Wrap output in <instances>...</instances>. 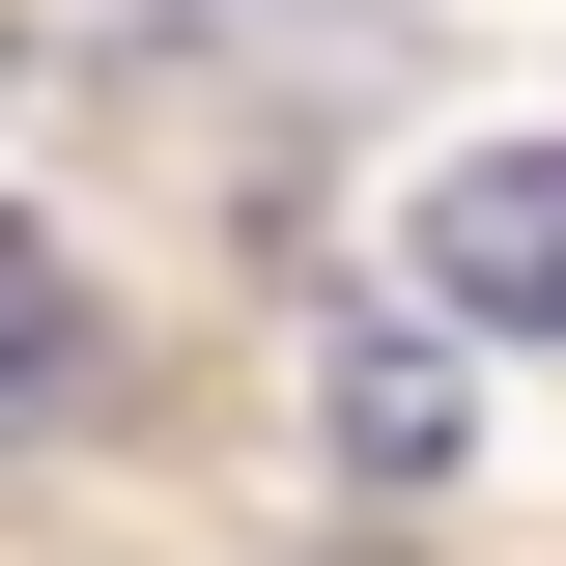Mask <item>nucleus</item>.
I'll return each instance as SVG.
<instances>
[{
  "label": "nucleus",
  "mask_w": 566,
  "mask_h": 566,
  "mask_svg": "<svg viewBox=\"0 0 566 566\" xmlns=\"http://www.w3.org/2000/svg\"><path fill=\"white\" fill-rule=\"evenodd\" d=\"M340 482H453V368L424 340H340Z\"/></svg>",
  "instance_id": "7ed1b4c3"
},
{
  "label": "nucleus",
  "mask_w": 566,
  "mask_h": 566,
  "mask_svg": "<svg viewBox=\"0 0 566 566\" xmlns=\"http://www.w3.org/2000/svg\"><path fill=\"white\" fill-rule=\"evenodd\" d=\"M424 312L453 340H566V142H482V170H424Z\"/></svg>",
  "instance_id": "f257e3e1"
},
{
  "label": "nucleus",
  "mask_w": 566,
  "mask_h": 566,
  "mask_svg": "<svg viewBox=\"0 0 566 566\" xmlns=\"http://www.w3.org/2000/svg\"><path fill=\"white\" fill-rule=\"evenodd\" d=\"M85 397V283H57V227H0V453Z\"/></svg>",
  "instance_id": "f03ea898"
}]
</instances>
